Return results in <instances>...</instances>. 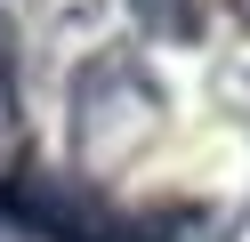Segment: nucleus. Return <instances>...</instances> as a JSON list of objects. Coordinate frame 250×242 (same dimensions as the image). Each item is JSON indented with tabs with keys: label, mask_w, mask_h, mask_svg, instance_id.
Segmentation results:
<instances>
[{
	"label": "nucleus",
	"mask_w": 250,
	"mask_h": 242,
	"mask_svg": "<svg viewBox=\"0 0 250 242\" xmlns=\"http://www.w3.org/2000/svg\"><path fill=\"white\" fill-rule=\"evenodd\" d=\"M0 218H17L24 234L41 242H162L178 226V210L162 218H137V210L105 202L89 177H41V170H17L0 186Z\"/></svg>",
	"instance_id": "nucleus-1"
},
{
	"label": "nucleus",
	"mask_w": 250,
	"mask_h": 242,
	"mask_svg": "<svg viewBox=\"0 0 250 242\" xmlns=\"http://www.w3.org/2000/svg\"><path fill=\"white\" fill-rule=\"evenodd\" d=\"M137 16L162 32H194V0H137Z\"/></svg>",
	"instance_id": "nucleus-2"
},
{
	"label": "nucleus",
	"mask_w": 250,
	"mask_h": 242,
	"mask_svg": "<svg viewBox=\"0 0 250 242\" xmlns=\"http://www.w3.org/2000/svg\"><path fill=\"white\" fill-rule=\"evenodd\" d=\"M17 129V81H8V57H0V137Z\"/></svg>",
	"instance_id": "nucleus-3"
}]
</instances>
